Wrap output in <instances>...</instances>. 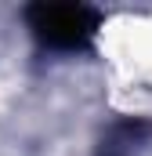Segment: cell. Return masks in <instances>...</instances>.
<instances>
[{
	"mask_svg": "<svg viewBox=\"0 0 152 156\" xmlns=\"http://www.w3.org/2000/svg\"><path fill=\"white\" fill-rule=\"evenodd\" d=\"M26 22L33 37L54 51H80L98 33V11L87 4H33Z\"/></svg>",
	"mask_w": 152,
	"mask_h": 156,
	"instance_id": "cell-1",
	"label": "cell"
}]
</instances>
